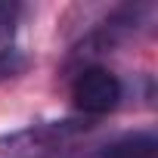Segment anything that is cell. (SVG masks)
Listing matches in <instances>:
<instances>
[{"mask_svg": "<svg viewBox=\"0 0 158 158\" xmlns=\"http://www.w3.org/2000/svg\"><path fill=\"white\" fill-rule=\"evenodd\" d=\"M87 124L81 121H53V124H31L25 130H13L6 136H0V152L22 158V155H34V152H47V149H59L68 139H74L77 133H84Z\"/></svg>", "mask_w": 158, "mask_h": 158, "instance_id": "1", "label": "cell"}, {"mask_svg": "<svg viewBox=\"0 0 158 158\" xmlns=\"http://www.w3.org/2000/svg\"><path fill=\"white\" fill-rule=\"evenodd\" d=\"M121 96H124V87L118 81V74H112L109 68H99V65L84 68L71 84V99L84 115H106V112L118 109Z\"/></svg>", "mask_w": 158, "mask_h": 158, "instance_id": "2", "label": "cell"}, {"mask_svg": "<svg viewBox=\"0 0 158 158\" xmlns=\"http://www.w3.org/2000/svg\"><path fill=\"white\" fill-rule=\"evenodd\" d=\"M158 139L152 130H130L96 149V158H155Z\"/></svg>", "mask_w": 158, "mask_h": 158, "instance_id": "3", "label": "cell"}, {"mask_svg": "<svg viewBox=\"0 0 158 158\" xmlns=\"http://www.w3.org/2000/svg\"><path fill=\"white\" fill-rule=\"evenodd\" d=\"M19 16H22V6L19 3H0V74L13 71Z\"/></svg>", "mask_w": 158, "mask_h": 158, "instance_id": "4", "label": "cell"}]
</instances>
